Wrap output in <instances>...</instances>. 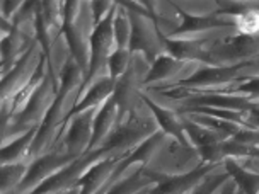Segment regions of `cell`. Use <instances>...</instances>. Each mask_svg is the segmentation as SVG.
Wrapping results in <instances>:
<instances>
[{
	"label": "cell",
	"mask_w": 259,
	"mask_h": 194,
	"mask_svg": "<svg viewBox=\"0 0 259 194\" xmlns=\"http://www.w3.org/2000/svg\"><path fill=\"white\" fill-rule=\"evenodd\" d=\"M119 6L126 9L130 24H132L128 50L132 55L142 53L147 63L154 65L155 60L165 53L164 41H162L164 34L159 32L154 19L142 2H119Z\"/></svg>",
	"instance_id": "6da1fadb"
},
{
	"label": "cell",
	"mask_w": 259,
	"mask_h": 194,
	"mask_svg": "<svg viewBox=\"0 0 259 194\" xmlns=\"http://www.w3.org/2000/svg\"><path fill=\"white\" fill-rule=\"evenodd\" d=\"M57 94L58 92L55 89L52 77L46 73V77L38 85V89L32 92L24 109L16 118H12L7 123V126L2 128V141H7L9 136L22 135V133L29 131L32 128H39L41 123L45 121L48 111L52 109L55 99H57Z\"/></svg>",
	"instance_id": "7a4b0ae2"
},
{
	"label": "cell",
	"mask_w": 259,
	"mask_h": 194,
	"mask_svg": "<svg viewBox=\"0 0 259 194\" xmlns=\"http://www.w3.org/2000/svg\"><path fill=\"white\" fill-rule=\"evenodd\" d=\"M159 129V124L152 114L150 116H143V114L137 113L128 114L126 118L119 119L114 131L111 133L101 149L106 150L108 155H126Z\"/></svg>",
	"instance_id": "3957f363"
},
{
	"label": "cell",
	"mask_w": 259,
	"mask_h": 194,
	"mask_svg": "<svg viewBox=\"0 0 259 194\" xmlns=\"http://www.w3.org/2000/svg\"><path fill=\"white\" fill-rule=\"evenodd\" d=\"M259 58V34H232L211 39L201 63L210 67H225Z\"/></svg>",
	"instance_id": "277c9868"
},
{
	"label": "cell",
	"mask_w": 259,
	"mask_h": 194,
	"mask_svg": "<svg viewBox=\"0 0 259 194\" xmlns=\"http://www.w3.org/2000/svg\"><path fill=\"white\" fill-rule=\"evenodd\" d=\"M118 2H114L113 9L108 16L92 29L91 34V65L89 73H87L82 92L89 87L96 78L109 75L108 73V60L116 50V41H114V17H116ZM82 97V95H80Z\"/></svg>",
	"instance_id": "5b68a950"
},
{
	"label": "cell",
	"mask_w": 259,
	"mask_h": 194,
	"mask_svg": "<svg viewBox=\"0 0 259 194\" xmlns=\"http://www.w3.org/2000/svg\"><path fill=\"white\" fill-rule=\"evenodd\" d=\"M147 60L145 57L138 58L133 55L130 67L126 68V72L116 80V87H114V94L113 99L116 101L118 111H119V119H123L128 114H133L137 111V106L142 103V92L145 90V77L149 73L147 67Z\"/></svg>",
	"instance_id": "8992f818"
},
{
	"label": "cell",
	"mask_w": 259,
	"mask_h": 194,
	"mask_svg": "<svg viewBox=\"0 0 259 194\" xmlns=\"http://www.w3.org/2000/svg\"><path fill=\"white\" fill-rule=\"evenodd\" d=\"M106 157H113L108 155L106 150L97 149L91 150L87 154L80 155L78 159H75L72 164L65 165L63 169H60L57 174H53L50 179H46L45 182H41L34 191H31L29 194H55V192H65L72 187H77L78 179L82 177L87 169L92 167L96 162L106 159Z\"/></svg>",
	"instance_id": "52a82bcc"
},
{
	"label": "cell",
	"mask_w": 259,
	"mask_h": 194,
	"mask_svg": "<svg viewBox=\"0 0 259 194\" xmlns=\"http://www.w3.org/2000/svg\"><path fill=\"white\" fill-rule=\"evenodd\" d=\"M78 157H73L62 149H55L48 154L38 157L29 164V170H27L24 181H22L16 189H12L9 194H29L34 191L41 182H45L46 179H50L53 174H57L60 169H63L65 165L72 164L73 160Z\"/></svg>",
	"instance_id": "ba28073f"
},
{
	"label": "cell",
	"mask_w": 259,
	"mask_h": 194,
	"mask_svg": "<svg viewBox=\"0 0 259 194\" xmlns=\"http://www.w3.org/2000/svg\"><path fill=\"white\" fill-rule=\"evenodd\" d=\"M217 165L219 164H201L184 174H162L154 169L150 170L145 165L143 174L155 184L154 194H186L191 187L198 186L203 181V177L213 172Z\"/></svg>",
	"instance_id": "9c48e42d"
},
{
	"label": "cell",
	"mask_w": 259,
	"mask_h": 194,
	"mask_svg": "<svg viewBox=\"0 0 259 194\" xmlns=\"http://www.w3.org/2000/svg\"><path fill=\"white\" fill-rule=\"evenodd\" d=\"M97 111L99 108H92L68 119L67 131H65L57 149H62L73 157L87 154L92 141V133H94V119Z\"/></svg>",
	"instance_id": "30bf717a"
},
{
	"label": "cell",
	"mask_w": 259,
	"mask_h": 194,
	"mask_svg": "<svg viewBox=\"0 0 259 194\" xmlns=\"http://www.w3.org/2000/svg\"><path fill=\"white\" fill-rule=\"evenodd\" d=\"M43 58L45 55L41 52V46L38 44V41H34L31 48L24 53V57L14 65L12 70L2 77V90H0L2 101H11L29 84Z\"/></svg>",
	"instance_id": "8fae6325"
},
{
	"label": "cell",
	"mask_w": 259,
	"mask_h": 194,
	"mask_svg": "<svg viewBox=\"0 0 259 194\" xmlns=\"http://www.w3.org/2000/svg\"><path fill=\"white\" fill-rule=\"evenodd\" d=\"M183 126L189 143L196 149L198 155H200L201 164H220L224 160L222 143L225 141V138H222L213 129L191 121L188 116H183Z\"/></svg>",
	"instance_id": "7c38bea8"
},
{
	"label": "cell",
	"mask_w": 259,
	"mask_h": 194,
	"mask_svg": "<svg viewBox=\"0 0 259 194\" xmlns=\"http://www.w3.org/2000/svg\"><path fill=\"white\" fill-rule=\"evenodd\" d=\"M142 103L150 109L152 116L155 118L157 124L162 131L165 133L167 136H170L172 140H176L178 143H181L184 147H193L189 143L188 136H186V131H184V126H183V116L174 109H169V108H164V106L157 104L154 99H150V95L147 94L145 90L142 92Z\"/></svg>",
	"instance_id": "4fadbf2b"
},
{
	"label": "cell",
	"mask_w": 259,
	"mask_h": 194,
	"mask_svg": "<svg viewBox=\"0 0 259 194\" xmlns=\"http://www.w3.org/2000/svg\"><path fill=\"white\" fill-rule=\"evenodd\" d=\"M170 6L174 7L176 14H179L181 17V26L174 27V31L170 32L167 38H176L181 34H191V32H200V31H211V29H230L235 31L234 26V17L232 19H224L219 14H210V16H193L186 11H183L181 7H178L174 2H170Z\"/></svg>",
	"instance_id": "5bb4252c"
},
{
	"label": "cell",
	"mask_w": 259,
	"mask_h": 194,
	"mask_svg": "<svg viewBox=\"0 0 259 194\" xmlns=\"http://www.w3.org/2000/svg\"><path fill=\"white\" fill-rule=\"evenodd\" d=\"M189 65H191V62L176 60L167 53L160 55L154 62V65L149 68L143 89H154V87H157V84H164V89H167V87L174 85L179 80L178 75L179 73H184V70H186Z\"/></svg>",
	"instance_id": "9a60e30c"
},
{
	"label": "cell",
	"mask_w": 259,
	"mask_h": 194,
	"mask_svg": "<svg viewBox=\"0 0 259 194\" xmlns=\"http://www.w3.org/2000/svg\"><path fill=\"white\" fill-rule=\"evenodd\" d=\"M36 38L29 36L22 27H14L9 34L2 36V43H0V55H2V77L7 75L14 68L19 60L24 57V53L31 48Z\"/></svg>",
	"instance_id": "2e32d148"
},
{
	"label": "cell",
	"mask_w": 259,
	"mask_h": 194,
	"mask_svg": "<svg viewBox=\"0 0 259 194\" xmlns=\"http://www.w3.org/2000/svg\"><path fill=\"white\" fill-rule=\"evenodd\" d=\"M87 29L84 26L78 24V19L75 22H63L62 34L65 36V41L68 44V53L72 55L73 60L80 65L84 70L85 77L89 73L91 65V34L85 32Z\"/></svg>",
	"instance_id": "e0dca14e"
},
{
	"label": "cell",
	"mask_w": 259,
	"mask_h": 194,
	"mask_svg": "<svg viewBox=\"0 0 259 194\" xmlns=\"http://www.w3.org/2000/svg\"><path fill=\"white\" fill-rule=\"evenodd\" d=\"M167 138L169 136L165 135L162 129L155 131L154 135H152L150 138H147L142 145H138L135 150L130 152L126 157H123V159L119 160V164L116 165V170H114V174L111 175V181L116 182L118 179L121 177V174L124 172V170H126L128 167H132L133 164H142V165L149 164V162L152 160V157H154L157 152L165 145Z\"/></svg>",
	"instance_id": "ac0fdd59"
},
{
	"label": "cell",
	"mask_w": 259,
	"mask_h": 194,
	"mask_svg": "<svg viewBox=\"0 0 259 194\" xmlns=\"http://www.w3.org/2000/svg\"><path fill=\"white\" fill-rule=\"evenodd\" d=\"M126 155H113V157H106V159L96 162V164L87 169V172L78 179L77 187H80V192L78 194H96L97 191H101V189L106 186V182L111 179V175L114 174L119 160Z\"/></svg>",
	"instance_id": "d6986e66"
},
{
	"label": "cell",
	"mask_w": 259,
	"mask_h": 194,
	"mask_svg": "<svg viewBox=\"0 0 259 194\" xmlns=\"http://www.w3.org/2000/svg\"><path fill=\"white\" fill-rule=\"evenodd\" d=\"M114 87H116V80L111 78L109 75H103V77L96 78V80L85 89L80 99H78V103L75 104V108H73V111L70 113V118L75 116L78 113H84L87 109L101 108L106 101L113 97Z\"/></svg>",
	"instance_id": "ffe728a7"
},
{
	"label": "cell",
	"mask_w": 259,
	"mask_h": 194,
	"mask_svg": "<svg viewBox=\"0 0 259 194\" xmlns=\"http://www.w3.org/2000/svg\"><path fill=\"white\" fill-rule=\"evenodd\" d=\"M118 121H119L118 104H116V101L111 97V99H108L103 106H101L96 114L94 133H92V141H91L89 152L101 149V147L104 145V141L108 140L111 133L114 131Z\"/></svg>",
	"instance_id": "44dd1931"
},
{
	"label": "cell",
	"mask_w": 259,
	"mask_h": 194,
	"mask_svg": "<svg viewBox=\"0 0 259 194\" xmlns=\"http://www.w3.org/2000/svg\"><path fill=\"white\" fill-rule=\"evenodd\" d=\"M165 53L183 62H203L211 39H178L164 36Z\"/></svg>",
	"instance_id": "7402d4cb"
},
{
	"label": "cell",
	"mask_w": 259,
	"mask_h": 194,
	"mask_svg": "<svg viewBox=\"0 0 259 194\" xmlns=\"http://www.w3.org/2000/svg\"><path fill=\"white\" fill-rule=\"evenodd\" d=\"M224 167L244 194H259V172L246 170L234 159H224Z\"/></svg>",
	"instance_id": "603a6c76"
},
{
	"label": "cell",
	"mask_w": 259,
	"mask_h": 194,
	"mask_svg": "<svg viewBox=\"0 0 259 194\" xmlns=\"http://www.w3.org/2000/svg\"><path fill=\"white\" fill-rule=\"evenodd\" d=\"M38 128H32L29 131L22 133L19 138L2 145V165L4 164H12V162H21L24 157L29 155L31 145L36 138Z\"/></svg>",
	"instance_id": "cb8c5ba5"
},
{
	"label": "cell",
	"mask_w": 259,
	"mask_h": 194,
	"mask_svg": "<svg viewBox=\"0 0 259 194\" xmlns=\"http://www.w3.org/2000/svg\"><path fill=\"white\" fill-rule=\"evenodd\" d=\"M183 116H188L191 121L201 124V126H205V128L213 129L215 133H219V135L222 138H225V140L235 136L239 133V129L242 128V124L227 121V119H220V118H213V116H206V114L188 113V114H183Z\"/></svg>",
	"instance_id": "d4e9b609"
},
{
	"label": "cell",
	"mask_w": 259,
	"mask_h": 194,
	"mask_svg": "<svg viewBox=\"0 0 259 194\" xmlns=\"http://www.w3.org/2000/svg\"><path fill=\"white\" fill-rule=\"evenodd\" d=\"M27 170H29V164L26 160L12 162V164H4L0 169L2 174V182H0V191L2 194H9L12 189H16L19 184L24 181Z\"/></svg>",
	"instance_id": "484cf974"
},
{
	"label": "cell",
	"mask_w": 259,
	"mask_h": 194,
	"mask_svg": "<svg viewBox=\"0 0 259 194\" xmlns=\"http://www.w3.org/2000/svg\"><path fill=\"white\" fill-rule=\"evenodd\" d=\"M143 167H145V165H142L135 174L128 175V177H124V179L119 177L104 194H137V192H140L142 189H145L149 184H154L145 174H143Z\"/></svg>",
	"instance_id": "4316f807"
},
{
	"label": "cell",
	"mask_w": 259,
	"mask_h": 194,
	"mask_svg": "<svg viewBox=\"0 0 259 194\" xmlns=\"http://www.w3.org/2000/svg\"><path fill=\"white\" fill-rule=\"evenodd\" d=\"M130 36H132V24H130L128 12L118 2L116 17H114V41H116V48H128Z\"/></svg>",
	"instance_id": "83f0119b"
},
{
	"label": "cell",
	"mask_w": 259,
	"mask_h": 194,
	"mask_svg": "<svg viewBox=\"0 0 259 194\" xmlns=\"http://www.w3.org/2000/svg\"><path fill=\"white\" fill-rule=\"evenodd\" d=\"M133 55L128 48H116L114 53L111 55L108 60V73L111 78L118 80L119 77L126 72V68L130 67V62H132Z\"/></svg>",
	"instance_id": "f1b7e54d"
},
{
	"label": "cell",
	"mask_w": 259,
	"mask_h": 194,
	"mask_svg": "<svg viewBox=\"0 0 259 194\" xmlns=\"http://www.w3.org/2000/svg\"><path fill=\"white\" fill-rule=\"evenodd\" d=\"M227 95H246L251 101H259V75H249L244 82L232 84L222 92Z\"/></svg>",
	"instance_id": "f546056e"
},
{
	"label": "cell",
	"mask_w": 259,
	"mask_h": 194,
	"mask_svg": "<svg viewBox=\"0 0 259 194\" xmlns=\"http://www.w3.org/2000/svg\"><path fill=\"white\" fill-rule=\"evenodd\" d=\"M210 174L205 177V181H201L198 186H194V191H191L189 194H213L222 184L230 181V175L227 174L225 170L220 174H213V175H210Z\"/></svg>",
	"instance_id": "4dcf8cb0"
},
{
	"label": "cell",
	"mask_w": 259,
	"mask_h": 194,
	"mask_svg": "<svg viewBox=\"0 0 259 194\" xmlns=\"http://www.w3.org/2000/svg\"><path fill=\"white\" fill-rule=\"evenodd\" d=\"M113 6H114V2H91L89 7L92 12V22H94V27L108 16L109 11L113 9Z\"/></svg>",
	"instance_id": "1f68e13d"
},
{
	"label": "cell",
	"mask_w": 259,
	"mask_h": 194,
	"mask_svg": "<svg viewBox=\"0 0 259 194\" xmlns=\"http://www.w3.org/2000/svg\"><path fill=\"white\" fill-rule=\"evenodd\" d=\"M22 2H0V11H2V19L11 21L14 19V16L17 14V11L21 9Z\"/></svg>",
	"instance_id": "d6a6232c"
},
{
	"label": "cell",
	"mask_w": 259,
	"mask_h": 194,
	"mask_svg": "<svg viewBox=\"0 0 259 194\" xmlns=\"http://www.w3.org/2000/svg\"><path fill=\"white\" fill-rule=\"evenodd\" d=\"M247 126L259 128V101H254L252 108L247 111Z\"/></svg>",
	"instance_id": "836d02e7"
},
{
	"label": "cell",
	"mask_w": 259,
	"mask_h": 194,
	"mask_svg": "<svg viewBox=\"0 0 259 194\" xmlns=\"http://www.w3.org/2000/svg\"><path fill=\"white\" fill-rule=\"evenodd\" d=\"M237 184H235L234 181H229L225 184V187H224V191H222L220 194H235L237 192Z\"/></svg>",
	"instance_id": "e575fe53"
},
{
	"label": "cell",
	"mask_w": 259,
	"mask_h": 194,
	"mask_svg": "<svg viewBox=\"0 0 259 194\" xmlns=\"http://www.w3.org/2000/svg\"><path fill=\"white\" fill-rule=\"evenodd\" d=\"M113 184H114V182H113V181H111V179H109V181H108V182H106V186H104L103 189H101V191H97L96 194H104V192H106V191H108V189H109L111 186H113Z\"/></svg>",
	"instance_id": "d590c367"
},
{
	"label": "cell",
	"mask_w": 259,
	"mask_h": 194,
	"mask_svg": "<svg viewBox=\"0 0 259 194\" xmlns=\"http://www.w3.org/2000/svg\"><path fill=\"white\" fill-rule=\"evenodd\" d=\"M137 194H154V187L149 189V187H145V189H142L140 192H137Z\"/></svg>",
	"instance_id": "8d00e7d4"
},
{
	"label": "cell",
	"mask_w": 259,
	"mask_h": 194,
	"mask_svg": "<svg viewBox=\"0 0 259 194\" xmlns=\"http://www.w3.org/2000/svg\"><path fill=\"white\" fill-rule=\"evenodd\" d=\"M249 157H254V159H259V149L252 150V152H251V155H249Z\"/></svg>",
	"instance_id": "74e56055"
},
{
	"label": "cell",
	"mask_w": 259,
	"mask_h": 194,
	"mask_svg": "<svg viewBox=\"0 0 259 194\" xmlns=\"http://www.w3.org/2000/svg\"><path fill=\"white\" fill-rule=\"evenodd\" d=\"M235 194H244L242 191H240V189H237V192H235Z\"/></svg>",
	"instance_id": "f35d334b"
},
{
	"label": "cell",
	"mask_w": 259,
	"mask_h": 194,
	"mask_svg": "<svg viewBox=\"0 0 259 194\" xmlns=\"http://www.w3.org/2000/svg\"><path fill=\"white\" fill-rule=\"evenodd\" d=\"M55 194H67V191H65V192H55Z\"/></svg>",
	"instance_id": "ab89813d"
}]
</instances>
